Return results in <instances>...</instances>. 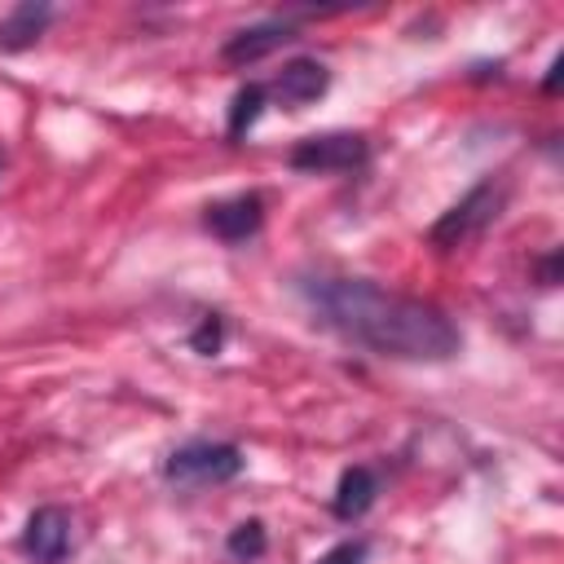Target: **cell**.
<instances>
[{"label":"cell","mask_w":564,"mask_h":564,"mask_svg":"<svg viewBox=\"0 0 564 564\" xmlns=\"http://www.w3.org/2000/svg\"><path fill=\"white\" fill-rule=\"evenodd\" d=\"M264 546H269V538H264V524L260 520H242L234 533H229V542H225V551L234 555V560H260L264 555Z\"/></svg>","instance_id":"7c38bea8"},{"label":"cell","mask_w":564,"mask_h":564,"mask_svg":"<svg viewBox=\"0 0 564 564\" xmlns=\"http://www.w3.org/2000/svg\"><path fill=\"white\" fill-rule=\"evenodd\" d=\"M326 84H330V70H326L322 62L295 57V62H286V66L264 84V93H269V101L286 106V110H304L308 101H317V97L326 93Z\"/></svg>","instance_id":"5b68a950"},{"label":"cell","mask_w":564,"mask_h":564,"mask_svg":"<svg viewBox=\"0 0 564 564\" xmlns=\"http://www.w3.org/2000/svg\"><path fill=\"white\" fill-rule=\"evenodd\" d=\"M242 449L229 441H189L181 449L167 454L163 476L172 485H225L242 471Z\"/></svg>","instance_id":"7a4b0ae2"},{"label":"cell","mask_w":564,"mask_h":564,"mask_svg":"<svg viewBox=\"0 0 564 564\" xmlns=\"http://www.w3.org/2000/svg\"><path fill=\"white\" fill-rule=\"evenodd\" d=\"M291 40H295V31H291L286 22H256V26L234 31V35L225 40L220 57H225L229 66H251V62H264L269 53L286 48Z\"/></svg>","instance_id":"ba28073f"},{"label":"cell","mask_w":564,"mask_h":564,"mask_svg":"<svg viewBox=\"0 0 564 564\" xmlns=\"http://www.w3.org/2000/svg\"><path fill=\"white\" fill-rule=\"evenodd\" d=\"M70 511H62V507H40V511H31V520H26V529H22V551L35 560V564H57V560H66V551H70Z\"/></svg>","instance_id":"8992f818"},{"label":"cell","mask_w":564,"mask_h":564,"mask_svg":"<svg viewBox=\"0 0 564 564\" xmlns=\"http://www.w3.org/2000/svg\"><path fill=\"white\" fill-rule=\"evenodd\" d=\"M53 22L48 4H18L0 18V48H26L44 35V26Z\"/></svg>","instance_id":"30bf717a"},{"label":"cell","mask_w":564,"mask_h":564,"mask_svg":"<svg viewBox=\"0 0 564 564\" xmlns=\"http://www.w3.org/2000/svg\"><path fill=\"white\" fill-rule=\"evenodd\" d=\"M502 185H494V181H480L467 198H458L436 225H432V247H441V251H454V247H463V242H471V238H480L489 225H494V216L502 212Z\"/></svg>","instance_id":"3957f363"},{"label":"cell","mask_w":564,"mask_h":564,"mask_svg":"<svg viewBox=\"0 0 564 564\" xmlns=\"http://www.w3.org/2000/svg\"><path fill=\"white\" fill-rule=\"evenodd\" d=\"M375 494H379L375 471H370V467H348V471L339 476V485H335L330 507H335L339 520H357V516H366V511L375 507Z\"/></svg>","instance_id":"9c48e42d"},{"label":"cell","mask_w":564,"mask_h":564,"mask_svg":"<svg viewBox=\"0 0 564 564\" xmlns=\"http://www.w3.org/2000/svg\"><path fill=\"white\" fill-rule=\"evenodd\" d=\"M189 344H194L198 352H207V357H212V352L220 348V317H203V326L189 335Z\"/></svg>","instance_id":"5bb4252c"},{"label":"cell","mask_w":564,"mask_h":564,"mask_svg":"<svg viewBox=\"0 0 564 564\" xmlns=\"http://www.w3.org/2000/svg\"><path fill=\"white\" fill-rule=\"evenodd\" d=\"M366 555H370L366 538H348V542H335L326 555H317V564H366Z\"/></svg>","instance_id":"4fadbf2b"},{"label":"cell","mask_w":564,"mask_h":564,"mask_svg":"<svg viewBox=\"0 0 564 564\" xmlns=\"http://www.w3.org/2000/svg\"><path fill=\"white\" fill-rule=\"evenodd\" d=\"M203 225L220 238V242H247L260 225H264V198L260 194H234L207 207Z\"/></svg>","instance_id":"52a82bcc"},{"label":"cell","mask_w":564,"mask_h":564,"mask_svg":"<svg viewBox=\"0 0 564 564\" xmlns=\"http://www.w3.org/2000/svg\"><path fill=\"white\" fill-rule=\"evenodd\" d=\"M304 295L322 326L397 361H449L463 348L458 326L427 300L388 291L370 278H313Z\"/></svg>","instance_id":"6da1fadb"},{"label":"cell","mask_w":564,"mask_h":564,"mask_svg":"<svg viewBox=\"0 0 564 564\" xmlns=\"http://www.w3.org/2000/svg\"><path fill=\"white\" fill-rule=\"evenodd\" d=\"M264 106H269L264 84H247V88H238V93H234V106H229V137H242V132L260 119Z\"/></svg>","instance_id":"8fae6325"},{"label":"cell","mask_w":564,"mask_h":564,"mask_svg":"<svg viewBox=\"0 0 564 564\" xmlns=\"http://www.w3.org/2000/svg\"><path fill=\"white\" fill-rule=\"evenodd\" d=\"M370 159V145L361 132H322L304 137L291 150V167L300 172H357Z\"/></svg>","instance_id":"277c9868"}]
</instances>
